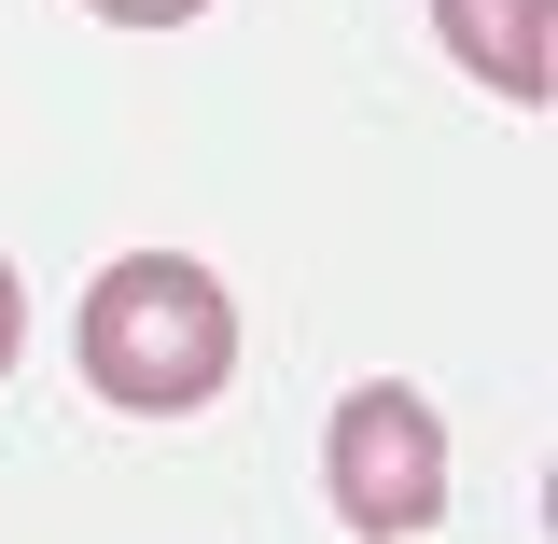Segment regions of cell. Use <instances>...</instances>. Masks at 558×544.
I'll return each instance as SVG.
<instances>
[{"instance_id": "2", "label": "cell", "mask_w": 558, "mask_h": 544, "mask_svg": "<svg viewBox=\"0 0 558 544\" xmlns=\"http://www.w3.org/2000/svg\"><path fill=\"white\" fill-rule=\"evenodd\" d=\"M322 475H336V517L349 531H433L447 517V419L418 406L405 377H363L336 406V433H322Z\"/></svg>"}, {"instance_id": "1", "label": "cell", "mask_w": 558, "mask_h": 544, "mask_svg": "<svg viewBox=\"0 0 558 544\" xmlns=\"http://www.w3.org/2000/svg\"><path fill=\"white\" fill-rule=\"evenodd\" d=\"M84 391L126 419H196L223 377H238V307H223V279L182 266V252H126V266L84 279Z\"/></svg>"}, {"instance_id": "4", "label": "cell", "mask_w": 558, "mask_h": 544, "mask_svg": "<svg viewBox=\"0 0 558 544\" xmlns=\"http://www.w3.org/2000/svg\"><path fill=\"white\" fill-rule=\"evenodd\" d=\"M112 28H182V14H209V0H98Z\"/></svg>"}, {"instance_id": "5", "label": "cell", "mask_w": 558, "mask_h": 544, "mask_svg": "<svg viewBox=\"0 0 558 544\" xmlns=\"http://www.w3.org/2000/svg\"><path fill=\"white\" fill-rule=\"evenodd\" d=\"M14 349H28V293H14V252H0V377H14Z\"/></svg>"}, {"instance_id": "3", "label": "cell", "mask_w": 558, "mask_h": 544, "mask_svg": "<svg viewBox=\"0 0 558 544\" xmlns=\"http://www.w3.org/2000/svg\"><path fill=\"white\" fill-rule=\"evenodd\" d=\"M433 28H447V57L475 70V84H502L517 112H545V84H558L545 0H433Z\"/></svg>"}]
</instances>
